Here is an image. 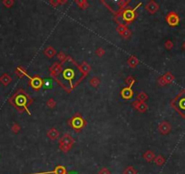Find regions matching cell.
<instances>
[{"mask_svg":"<svg viewBox=\"0 0 185 174\" xmlns=\"http://www.w3.org/2000/svg\"><path fill=\"white\" fill-rule=\"evenodd\" d=\"M176 108L182 116L185 117V92H182L176 99Z\"/></svg>","mask_w":185,"mask_h":174,"instance_id":"cell-1","label":"cell"},{"mask_svg":"<svg viewBox=\"0 0 185 174\" xmlns=\"http://www.w3.org/2000/svg\"><path fill=\"white\" fill-rule=\"evenodd\" d=\"M166 20L168 22V24L172 26H175L179 24L180 22V18L178 17V15L174 12H171L168 14V16L166 17Z\"/></svg>","mask_w":185,"mask_h":174,"instance_id":"cell-2","label":"cell"},{"mask_svg":"<svg viewBox=\"0 0 185 174\" xmlns=\"http://www.w3.org/2000/svg\"><path fill=\"white\" fill-rule=\"evenodd\" d=\"M85 125V122L82 117L80 116H76L73 117L72 120V126L76 130H79L81 128H83V126Z\"/></svg>","mask_w":185,"mask_h":174,"instance_id":"cell-3","label":"cell"},{"mask_svg":"<svg viewBox=\"0 0 185 174\" xmlns=\"http://www.w3.org/2000/svg\"><path fill=\"white\" fill-rule=\"evenodd\" d=\"M135 9L136 8H134V10H131V9L125 10L123 14V19L126 22H131V21L134 20V17H135V14H134Z\"/></svg>","mask_w":185,"mask_h":174,"instance_id":"cell-4","label":"cell"},{"mask_svg":"<svg viewBox=\"0 0 185 174\" xmlns=\"http://www.w3.org/2000/svg\"><path fill=\"white\" fill-rule=\"evenodd\" d=\"M34 174H67L66 170L64 166L59 165L52 171H46V172H39V173H34Z\"/></svg>","mask_w":185,"mask_h":174,"instance_id":"cell-5","label":"cell"},{"mask_svg":"<svg viewBox=\"0 0 185 174\" xmlns=\"http://www.w3.org/2000/svg\"><path fill=\"white\" fill-rule=\"evenodd\" d=\"M30 85L34 89L38 90L43 85V80L40 77H38V76H35L34 78H30Z\"/></svg>","mask_w":185,"mask_h":174,"instance_id":"cell-6","label":"cell"},{"mask_svg":"<svg viewBox=\"0 0 185 174\" xmlns=\"http://www.w3.org/2000/svg\"><path fill=\"white\" fill-rule=\"evenodd\" d=\"M15 103L17 105L18 107H23L26 106V104L27 103L26 101V97L23 94H18L15 98Z\"/></svg>","mask_w":185,"mask_h":174,"instance_id":"cell-7","label":"cell"},{"mask_svg":"<svg viewBox=\"0 0 185 174\" xmlns=\"http://www.w3.org/2000/svg\"><path fill=\"white\" fill-rule=\"evenodd\" d=\"M158 129H159L161 133L167 134V133L170 132V131H171V125H170V123H167V122H162L159 124Z\"/></svg>","mask_w":185,"mask_h":174,"instance_id":"cell-8","label":"cell"},{"mask_svg":"<svg viewBox=\"0 0 185 174\" xmlns=\"http://www.w3.org/2000/svg\"><path fill=\"white\" fill-rule=\"evenodd\" d=\"M73 143V139L69 134H64L62 137V139L60 140V144H63V145H67L72 147Z\"/></svg>","mask_w":185,"mask_h":174,"instance_id":"cell-9","label":"cell"},{"mask_svg":"<svg viewBox=\"0 0 185 174\" xmlns=\"http://www.w3.org/2000/svg\"><path fill=\"white\" fill-rule=\"evenodd\" d=\"M145 8H146V10L149 12V13L154 14V13H156L159 10V6L156 3H155L154 1H151V2H149V3L146 5Z\"/></svg>","mask_w":185,"mask_h":174,"instance_id":"cell-10","label":"cell"},{"mask_svg":"<svg viewBox=\"0 0 185 174\" xmlns=\"http://www.w3.org/2000/svg\"><path fill=\"white\" fill-rule=\"evenodd\" d=\"M121 94H122L123 98H124L125 100H129L132 97V95H134V93H132V88L130 86H128V87H125L122 90Z\"/></svg>","mask_w":185,"mask_h":174,"instance_id":"cell-11","label":"cell"},{"mask_svg":"<svg viewBox=\"0 0 185 174\" xmlns=\"http://www.w3.org/2000/svg\"><path fill=\"white\" fill-rule=\"evenodd\" d=\"M63 77L65 80H68V81H72L75 77V72H73V69L71 68H66V69L63 72Z\"/></svg>","mask_w":185,"mask_h":174,"instance_id":"cell-12","label":"cell"},{"mask_svg":"<svg viewBox=\"0 0 185 174\" xmlns=\"http://www.w3.org/2000/svg\"><path fill=\"white\" fill-rule=\"evenodd\" d=\"M134 106L139 111V112H145L146 111V109H147V105H146V103H143V102H134Z\"/></svg>","mask_w":185,"mask_h":174,"instance_id":"cell-13","label":"cell"},{"mask_svg":"<svg viewBox=\"0 0 185 174\" xmlns=\"http://www.w3.org/2000/svg\"><path fill=\"white\" fill-rule=\"evenodd\" d=\"M51 72H52V73L55 74V75H58L59 73L62 72V66H61V64H55L53 66L51 67Z\"/></svg>","mask_w":185,"mask_h":174,"instance_id":"cell-14","label":"cell"},{"mask_svg":"<svg viewBox=\"0 0 185 174\" xmlns=\"http://www.w3.org/2000/svg\"><path fill=\"white\" fill-rule=\"evenodd\" d=\"M58 135H59V132L56 129H55V128H52L47 133V136L51 140H55L58 137Z\"/></svg>","mask_w":185,"mask_h":174,"instance_id":"cell-15","label":"cell"},{"mask_svg":"<svg viewBox=\"0 0 185 174\" xmlns=\"http://www.w3.org/2000/svg\"><path fill=\"white\" fill-rule=\"evenodd\" d=\"M143 158L145 159L146 162H152L155 159V156L152 150H147V152L143 154Z\"/></svg>","mask_w":185,"mask_h":174,"instance_id":"cell-16","label":"cell"},{"mask_svg":"<svg viewBox=\"0 0 185 174\" xmlns=\"http://www.w3.org/2000/svg\"><path fill=\"white\" fill-rule=\"evenodd\" d=\"M55 50L52 47V46H49V47H47L46 50H45V54H46V55L47 56V57H53L55 55Z\"/></svg>","mask_w":185,"mask_h":174,"instance_id":"cell-17","label":"cell"},{"mask_svg":"<svg viewBox=\"0 0 185 174\" xmlns=\"http://www.w3.org/2000/svg\"><path fill=\"white\" fill-rule=\"evenodd\" d=\"M138 64H139V60L134 56H131L128 60V64L131 67H135Z\"/></svg>","mask_w":185,"mask_h":174,"instance_id":"cell-18","label":"cell"},{"mask_svg":"<svg viewBox=\"0 0 185 174\" xmlns=\"http://www.w3.org/2000/svg\"><path fill=\"white\" fill-rule=\"evenodd\" d=\"M100 79L98 77H93L91 80H90V85L93 86V87H97L99 85H100Z\"/></svg>","mask_w":185,"mask_h":174,"instance_id":"cell-19","label":"cell"},{"mask_svg":"<svg viewBox=\"0 0 185 174\" xmlns=\"http://www.w3.org/2000/svg\"><path fill=\"white\" fill-rule=\"evenodd\" d=\"M123 174H137V171L132 166H129L124 170Z\"/></svg>","mask_w":185,"mask_h":174,"instance_id":"cell-20","label":"cell"},{"mask_svg":"<svg viewBox=\"0 0 185 174\" xmlns=\"http://www.w3.org/2000/svg\"><path fill=\"white\" fill-rule=\"evenodd\" d=\"M164 79L165 80L166 84H170V82H172L173 81V75L171 73H167L164 76Z\"/></svg>","mask_w":185,"mask_h":174,"instance_id":"cell-21","label":"cell"},{"mask_svg":"<svg viewBox=\"0 0 185 174\" xmlns=\"http://www.w3.org/2000/svg\"><path fill=\"white\" fill-rule=\"evenodd\" d=\"M147 98L148 97H147V94L145 93H141L137 96V102H143V103H144V101L147 99Z\"/></svg>","mask_w":185,"mask_h":174,"instance_id":"cell-22","label":"cell"},{"mask_svg":"<svg viewBox=\"0 0 185 174\" xmlns=\"http://www.w3.org/2000/svg\"><path fill=\"white\" fill-rule=\"evenodd\" d=\"M154 162H155V163H156L157 165L161 166V165H162V164L164 163L165 160H164V157L160 155V156H158V157H156V158H155Z\"/></svg>","mask_w":185,"mask_h":174,"instance_id":"cell-23","label":"cell"},{"mask_svg":"<svg viewBox=\"0 0 185 174\" xmlns=\"http://www.w3.org/2000/svg\"><path fill=\"white\" fill-rule=\"evenodd\" d=\"M80 69H81V71H82L83 73H86L88 71L90 70V67H89V65H88V64H84L83 65H81V66H80Z\"/></svg>","mask_w":185,"mask_h":174,"instance_id":"cell-24","label":"cell"},{"mask_svg":"<svg viewBox=\"0 0 185 174\" xmlns=\"http://www.w3.org/2000/svg\"><path fill=\"white\" fill-rule=\"evenodd\" d=\"M121 35L124 37V38H128V37L131 35V31H130V30H129L128 28H126Z\"/></svg>","mask_w":185,"mask_h":174,"instance_id":"cell-25","label":"cell"},{"mask_svg":"<svg viewBox=\"0 0 185 174\" xmlns=\"http://www.w3.org/2000/svg\"><path fill=\"white\" fill-rule=\"evenodd\" d=\"M79 6H80V7L81 8H86L87 7V6H88V4H87V2L86 1H77L76 2Z\"/></svg>","mask_w":185,"mask_h":174,"instance_id":"cell-26","label":"cell"},{"mask_svg":"<svg viewBox=\"0 0 185 174\" xmlns=\"http://www.w3.org/2000/svg\"><path fill=\"white\" fill-rule=\"evenodd\" d=\"M43 85H44V87L48 89V88H51L52 87V82L49 81V80H46L45 82H43Z\"/></svg>","mask_w":185,"mask_h":174,"instance_id":"cell-27","label":"cell"},{"mask_svg":"<svg viewBox=\"0 0 185 174\" xmlns=\"http://www.w3.org/2000/svg\"><path fill=\"white\" fill-rule=\"evenodd\" d=\"M173 42L172 41H170V40H168L166 43H165V47L167 48V49H172L173 48Z\"/></svg>","mask_w":185,"mask_h":174,"instance_id":"cell-28","label":"cell"},{"mask_svg":"<svg viewBox=\"0 0 185 174\" xmlns=\"http://www.w3.org/2000/svg\"><path fill=\"white\" fill-rule=\"evenodd\" d=\"M47 105H48L49 107H51V108L55 107V100H54V99H50V100H48V102H47Z\"/></svg>","mask_w":185,"mask_h":174,"instance_id":"cell-29","label":"cell"},{"mask_svg":"<svg viewBox=\"0 0 185 174\" xmlns=\"http://www.w3.org/2000/svg\"><path fill=\"white\" fill-rule=\"evenodd\" d=\"M99 174H111V172H110V171L107 168H103L99 171Z\"/></svg>","mask_w":185,"mask_h":174,"instance_id":"cell-30","label":"cell"},{"mask_svg":"<svg viewBox=\"0 0 185 174\" xmlns=\"http://www.w3.org/2000/svg\"><path fill=\"white\" fill-rule=\"evenodd\" d=\"M126 82L129 85V86L131 87V86H132V85L134 82V78H132V77H129V78L126 80Z\"/></svg>","mask_w":185,"mask_h":174,"instance_id":"cell-31","label":"cell"},{"mask_svg":"<svg viewBox=\"0 0 185 174\" xmlns=\"http://www.w3.org/2000/svg\"><path fill=\"white\" fill-rule=\"evenodd\" d=\"M96 53H97V55H98L102 56L103 54H105V51H103L102 48H100V49H98V50H97V52H96Z\"/></svg>","mask_w":185,"mask_h":174,"instance_id":"cell-32","label":"cell"},{"mask_svg":"<svg viewBox=\"0 0 185 174\" xmlns=\"http://www.w3.org/2000/svg\"><path fill=\"white\" fill-rule=\"evenodd\" d=\"M58 58L60 59V60H64V53H59V55H58Z\"/></svg>","mask_w":185,"mask_h":174,"instance_id":"cell-33","label":"cell"},{"mask_svg":"<svg viewBox=\"0 0 185 174\" xmlns=\"http://www.w3.org/2000/svg\"><path fill=\"white\" fill-rule=\"evenodd\" d=\"M159 82H160V84L161 85H165L166 84V82H165V80L164 79V77H161L160 80H159Z\"/></svg>","mask_w":185,"mask_h":174,"instance_id":"cell-34","label":"cell"},{"mask_svg":"<svg viewBox=\"0 0 185 174\" xmlns=\"http://www.w3.org/2000/svg\"><path fill=\"white\" fill-rule=\"evenodd\" d=\"M68 174H78V173L76 172V171H72V172H70V173H68Z\"/></svg>","mask_w":185,"mask_h":174,"instance_id":"cell-35","label":"cell"},{"mask_svg":"<svg viewBox=\"0 0 185 174\" xmlns=\"http://www.w3.org/2000/svg\"><path fill=\"white\" fill-rule=\"evenodd\" d=\"M183 48H184V49H185V43H184V44H183Z\"/></svg>","mask_w":185,"mask_h":174,"instance_id":"cell-36","label":"cell"}]
</instances>
